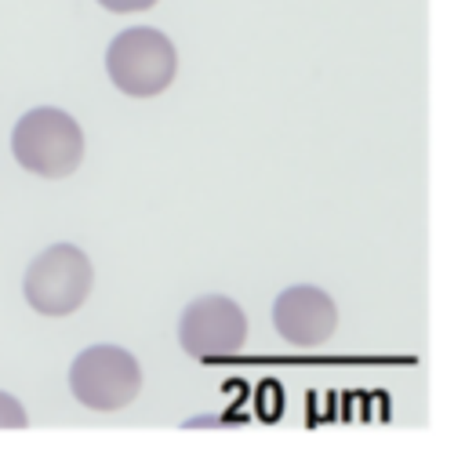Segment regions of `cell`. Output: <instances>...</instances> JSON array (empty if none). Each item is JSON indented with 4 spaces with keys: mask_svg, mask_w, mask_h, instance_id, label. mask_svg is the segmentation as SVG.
I'll return each mask as SVG.
<instances>
[{
    "mask_svg": "<svg viewBox=\"0 0 465 465\" xmlns=\"http://www.w3.org/2000/svg\"><path fill=\"white\" fill-rule=\"evenodd\" d=\"M91 283V258L73 243H54L29 262L22 294L40 316H69L87 302Z\"/></svg>",
    "mask_w": 465,
    "mask_h": 465,
    "instance_id": "3",
    "label": "cell"
},
{
    "mask_svg": "<svg viewBox=\"0 0 465 465\" xmlns=\"http://www.w3.org/2000/svg\"><path fill=\"white\" fill-rule=\"evenodd\" d=\"M247 316L225 294H203L185 305L178 323V341L196 360H225L243 349Z\"/></svg>",
    "mask_w": 465,
    "mask_h": 465,
    "instance_id": "5",
    "label": "cell"
},
{
    "mask_svg": "<svg viewBox=\"0 0 465 465\" xmlns=\"http://www.w3.org/2000/svg\"><path fill=\"white\" fill-rule=\"evenodd\" d=\"M272 323H276L283 341L312 349V345H320L334 334L338 309H334L327 291H320L312 283H298V287L280 291V298L272 305Z\"/></svg>",
    "mask_w": 465,
    "mask_h": 465,
    "instance_id": "6",
    "label": "cell"
},
{
    "mask_svg": "<svg viewBox=\"0 0 465 465\" xmlns=\"http://www.w3.org/2000/svg\"><path fill=\"white\" fill-rule=\"evenodd\" d=\"M11 149H15V160L29 174L65 178L84 160V131L69 113L54 105H40V109H29L15 124Z\"/></svg>",
    "mask_w": 465,
    "mask_h": 465,
    "instance_id": "1",
    "label": "cell"
},
{
    "mask_svg": "<svg viewBox=\"0 0 465 465\" xmlns=\"http://www.w3.org/2000/svg\"><path fill=\"white\" fill-rule=\"evenodd\" d=\"M105 11H116V15H131V11H145L153 7L156 0H98Z\"/></svg>",
    "mask_w": 465,
    "mask_h": 465,
    "instance_id": "8",
    "label": "cell"
},
{
    "mask_svg": "<svg viewBox=\"0 0 465 465\" xmlns=\"http://www.w3.org/2000/svg\"><path fill=\"white\" fill-rule=\"evenodd\" d=\"M69 389L91 411H120L138 396L142 367L120 345H91L73 360Z\"/></svg>",
    "mask_w": 465,
    "mask_h": 465,
    "instance_id": "4",
    "label": "cell"
},
{
    "mask_svg": "<svg viewBox=\"0 0 465 465\" xmlns=\"http://www.w3.org/2000/svg\"><path fill=\"white\" fill-rule=\"evenodd\" d=\"M25 411H22V403L15 400V396H7V392H0V429H25Z\"/></svg>",
    "mask_w": 465,
    "mask_h": 465,
    "instance_id": "7",
    "label": "cell"
},
{
    "mask_svg": "<svg viewBox=\"0 0 465 465\" xmlns=\"http://www.w3.org/2000/svg\"><path fill=\"white\" fill-rule=\"evenodd\" d=\"M105 69H109V80L124 94L153 98L171 87V80L178 73V51L160 29L131 25L113 36V44L105 51Z\"/></svg>",
    "mask_w": 465,
    "mask_h": 465,
    "instance_id": "2",
    "label": "cell"
}]
</instances>
